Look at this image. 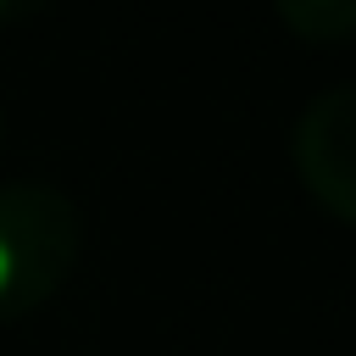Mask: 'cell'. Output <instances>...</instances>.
<instances>
[{
	"instance_id": "obj_2",
	"label": "cell",
	"mask_w": 356,
	"mask_h": 356,
	"mask_svg": "<svg viewBox=\"0 0 356 356\" xmlns=\"http://www.w3.org/2000/svg\"><path fill=\"white\" fill-rule=\"evenodd\" d=\"M295 172L339 222H356V83L323 89L300 111Z\"/></svg>"
},
{
	"instance_id": "obj_3",
	"label": "cell",
	"mask_w": 356,
	"mask_h": 356,
	"mask_svg": "<svg viewBox=\"0 0 356 356\" xmlns=\"http://www.w3.org/2000/svg\"><path fill=\"white\" fill-rule=\"evenodd\" d=\"M278 17L312 44H339L356 33V0H278Z\"/></svg>"
},
{
	"instance_id": "obj_1",
	"label": "cell",
	"mask_w": 356,
	"mask_h": 356,
	"mask_svg": "<svg viewBox=\"0 0 356 356\" xmlns=\"http://www.w3.org/2000/svg\"><path fill=\"white\" fill-rule=\"evenodd\" d=\"M83 256L78 206L44 178L0 184V317L44 306Z\"/></svg>"
},
{
	"instance_id": "obj_4",
	"label": "cell",
	"mask_w": 356,
	"mask_h": 356,
	"mask_svg": "<svg viewBox=\"0 0 356 356\" xmlns=\"http://www.w3.org/2000/svg\"><path fill=\"white\" fill-rule=\"evenodd\" d=\"M0 128H6V117H0Z\"/></svg>"
}]
</instances>
